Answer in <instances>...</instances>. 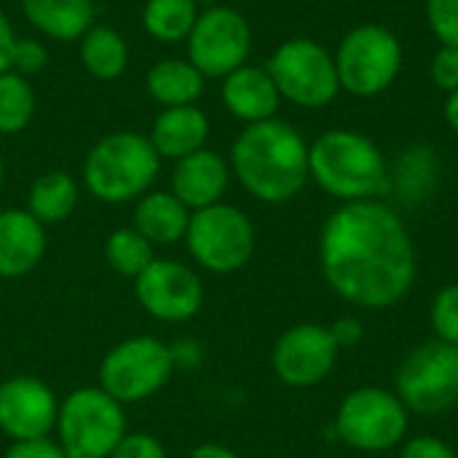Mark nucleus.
<instances>
[{
  "mask_svg": "<svg viewBox=\"0 0 458 458\" xmlns=\"http://www.w3.org/2000/svg\"><path fill=\"white\" fill-rule=\"evenodd\" d=\"M319 266L330 290L365 311L400 303L419 274L416 247L403 217L378 199L341 204L325 220Z\"/></svg>",
  "mask_w": 458,
  "mask_h": 458,
  "instance_id": "obj_1",
  "label": "nucleus"
},
{
  "mask_svg": "<svg viewBox=\"0 0 458 458\" xmlns=\"http://www.w3.org/2000/svg\"><path fill=\"white\" fill-rule=\"evenodd\" d=\"M231 172L263 204H284L309 182V142L287 121L247 123L231 145Z\"/></svg>",
  "mask_w": 458,
  "mask_h": 458,
  "instance_id": "obj_2",
  "label": "nucleus"
},
{
  "mask_svg": "<svg viewBox=\"0 0 458 458\" xmlns=\"http://www.w3.org/2000/svg\"><path fill=\"white\" fill-rule=\"evenodd\" d=\"M309 177L333 199L370 201L389 191L381 148L352 129H330L309 145Z\"/></svg>",
  "mask_w": 458,
  "mask_h": 458,
  "instance_id": "obj_3",
  "label": "nucleus"
},
{
  "mask_svg": "<svg viewBox=\"0 0 458 458\" xmlns=\"http://www.w3.org/2000/svg\"><path fill=\"white\" fill-rule=\"evenodd\" d=\"M161 169L150 137L137 131H113L102 137L83 161L86 191L105 204H126L150 191Z\"/></svg>",
  "mask_w": 458,
  "mask_h": 458,
  "instance_id": "obj_4",
  "label": "nucleus"
},
{
  "mask_svg": "<svg viewBox=\"0 0 458 458\" xmlns=\"http://www.w3.org/2000/svg\"><path fill=\"white\" fill-rule=\"evenodd\" d=\"M56 435L70 458H107L129 435L123 405L102 386H81L59 403Z\"/></svg>",
  "mask_w": 458,
  "mask_h": 458,
  "instance_id": "obj_5",
  "label": "nucleus"
},
{
  "mask_svg": "<svg viewBox=\"0 0 458 458\" xmlns=\"http://www.w3.org/2000/svg\"><path fill=\"white\" fill-rule=\"evenodd\" d=\"M411 424L403 400L381 386H362L344 397L335 413V437L362 454H384L397 448Z\"/></svg>",
  "mask_w": 458,
  "mask_h": 458,
  "instance_id": "obj_6",
  "label": "nucleus"
},
{
  "mask_svg": "<svg viewBox=\"0 0 458 458\" xmlns=\"http://www.w3.org/2000/svg\"><path fill=\"white\" fill-rule=\"evenodd\" d=\"M172 349L153 335H134L102 357L99 386L121 405H134L158 394L172 381Z\"/></svg>",
  "mask_w": 458,
  "mask_h": 458,
  "instance_id": "obj_7",
  "label": "nucleus"
},
{
  "mask_svg": "<svg viewBox=\"0 0 458 458\" xmlns=\"http://www.w3.org/2000/svg\"><path fill=\"white\" fill-rule=\"evenodd\" d=\"M333 56L341 91L354 97L384 94L403 70V43L381 24H360L349 30Z\"/></svg>",
  "mask_w": 458,
  "mask_h": 458,
  "instance_id": "obj_8",
  "label": "nucleus"
},
{
  "mask_svg": "<svg viewBox=\"0 0 458 458\" xmlns=\"http://www.w3.org/2000/svg\"><path fill=\"white\" fill-rule=\"evenodd\" d=\"M185 247L209 274H236L255 255V225L233 204H212L191 215Z\"/></svg>",
  "mask_w": 458,
  "mask_h": 458,
  "instance_id": "obj_9",
  "label": "nucleus"
},
{
  "mask_svg": "<svg viewBox=\"0 0 458 458\" xmlns=\"http://www.w3.org/2000/svg\"><path fill=\"white\" fill-rule=\"evenodd\" d=\"M266 70L274 78L282 99L298 107L319 110L341 91L335 56L311 38H290L279 43Z\"/></svg>",
  "mask_w": 458,
  "mask_h": 458,
  "instance_id": "obj_10",
  "label": "nucleus"
},
{
  "mask_svg": "<svg viewBox=\"0 0 458 458\" xmlns=\"http://www.w3.org/2000/svg\"><path fill=\"white\" fill-rule=\"evenodd\" d=\"M394 394L411 413L437 416L458 403V346L427 341L397 368Z\"/></svg>",
  "mask_w": 458,
  "mask_h": 458,
  "instance_id": "obj_11",
  "label": "nucleus"
},
{
  "mask_svg": "<svg viewBox=\"0 0 458 458\" xmlns=\"http://www.w3.org/2000/svg\"><path fill=\"white\" fill-rule=\"evenodd\" d=\"M188 62L204 78H225L247 64L252 51V27L242 11L212 5L199 13L188 40Z\"/></svg>",
  "mask_w": 458,
  "mask_h": 458,
  "instance_id": "obj_12",
  "label": "nucleus"
},
{
  "mask_svg": "<svg viewBox=\"0 0 458 458\" xmlns=\"http://www.w3.org/2000/svg\"><path fill=\"white\" fill-rule=\"evenodd\" d=\"M134 295L142 311L153 319L180 325L199 314L204 303V284L191 266L156 258L134 279Z\"/></svg>",
  "mask_w": 458,
  "mask_h": 458,
  "instance_id": "obj_13",
  "label": "nucleus"
},
{
  "mask_svg": "<svg viewBox=\"0 0 458 458\" xmlns=\"http://www.w3.org/2000/svg\"><path fill=\"white\" fill-rule=\"evenodd\" d=\"M338 354L341 349L335 346L330 327L303 322L279 335L271 352V368L282 384L293 389H309L333 373Z\"/></svg>",
  "mask_w": 458,
  "mask_h": 458,
  "instance_id": "obj_14",
  "label": "nucleus"
},
{
  "mask_svg": "<svg viewBox=\"0 0 458 458\" xmlns=\"http://www.w3.org/2000/svg\"><path fill=\"white\" fill-rule=\"evenodd\" d=\"M59 403L54 389L35 376H13L0 384V432L11 440H38L56 429Z\"/></svg>",
  "mask_w": 458,
  "mask_h": 458,
  "instance_id": "obj_15",
  "label": "nucleus"
},
{
  "mask_svg": "<svg viewBox=\"0 0 458 458\" xmlns=\"http://www.w3.org/2000/svg\"><path fill=\"white\" fill-rule=\"evenodd\" d=\"M228 182H231V164L220 153L207 148L174 161L172 169V193L191 212L220 204L228 191Z\"/></svg>",
  "mask_w": 458,
  "mask_h": 458,
  "instance_id": "obj_16",
  "label": "nucleus"
},
{
  "mask_svg": "<svg viewBox=\"0 0 458 458\" xmlns=\"http://www.w3.org/2000/svg\"><path fill=\"white\" fill-rule=\"evenodd\" d=\"M46 255V225L27 209L0 212V279L32 274Z\"/></svg>",
  "mask_w": 458,
  "mask_h": 458,
  "instance_id": "obj_17",
  "label": "nucleus"
},
{
  "mask_svg": "<svg viewBox=\"0 0 458 458\" xmlns=\"http://www.w3.org/2000/svg\"><path fill=\"white\" fill-rule=\"evenodd\" d=\"M220 97L225 110L244 123H260L276 118L282 105V94L274 78L268 75L266 67L258 64H242L239 70L225 75Z\"/></svg>",
  "mask_w": 458,
  "mask_h": 458,
  "instance_id": "obj_18",
  "label": "nucleus"
},
{
  "mask_svg": "<svg viewBox=\"0 0 458 458\" xmlns=\"http://www.w3.org/2000/svg\"><path fill=\"white\" fill-rule=\"evenodd\" d=\"M150 142L161 158H185L207 145L209 137V118L196 105L182 107H164L153 126H150Z\"/></svg>",
  "mask_w": 458,
  "mask_h": 458,
  "instance_id": "obj_19",
  "label": "nucleus"
},
{
  "mask_svg": "<svg viewBox=\"0 0 458 458\" xmlns=\"http://www.w3.org/2000/svg\"><path fill=\"white\" fill-rule=\"evenodd\" d=\"M191 209L172 191H148L137 199L134 228L156 247L182 242L191 223Z\"/></svg>",
  "mask_w": 458,
  "mask_h": 458,
  "instance_id": "obj_20",
  "label": "nucleus"
},
{
  "mask_svg": "<svg viewBox=\"0 0 458 458\" xmlns=\"http://www.w3.org/2000/svg\"><path fill=\"white\" fill-rule=\"evenodd\" d=\"M27 21L54 40H81L94 27L91 0H21Z\"/></svg>",
  "mask_w": 458,
  "mask_h": 458,
  "instance_id": "obj_21",
  "label": "nucleus"
},
{
  "mask_svg": "<svg viewBox=\"0 0 458 458\" xmlns=\"http://www.w3.org/2000/svg\"><path fill=\"white\" fill-rule=\"evenodd\" d=\"M145 86L150 99H156L161 107H182L196 105V99L204 94L207 78L188 59H161L148 70Z\"/></svg>",
  "mask_w": 458,
  "mask_h": 458,
  "instance_id": "obj_22",
  "label": "nucleus"
},
{
  "mask_svg": "<svg viewBox=\"0 0 458 458\" xmlns=\"http://www.w3.org/2000/svg\"><path fill=\"white\" fill-rule=\"evenodd\" d=\"M78 199H81L78 182L67 172L51 169V172L35 177V182L30 185L27 212L43 225H54V223L67 220L75 212Z\"/></svg>",
  "mask_w": 458,
  "mask_h": 458,
  "instance_id": "obj_23",
  "label": "nucleus"
},
{
  "mask_svg": "<svg viewBox=\"0 0 458 458\" xmlns=\"http://www.w3.org/2000/svg\"><path fill=\"white\" fill-rule=\"evenodd\" d=\"M81 62L91 78L107 83L126 72L129 46L118 30H113L107 24H94L81 38Z\"/></svg>",
  "mask_w": 458,
  "mask_h": 458,
  "instance_id": "obj_24",
  "label": "nucleus"
},
{
  "mask_svg": "<svg viewBox=\"0 0 458 458\" xmlns=\"http://www.w3.org/2000/svg\"><path fill=\"white\" fill-rule=\"evenodd\" d=\"M437 182V158L427 145H413L408 148L394 169H389V191L405 201V204H421L429 199Z\"/></svg>",
  "mask_w": 458,
  "mask_h": 458,
  "instance_id": "obj_25",
  "label": "nucleus"
},
{
  "mask_svg": "<svg viewBox=\"0 0 458 458\" xmlns=\"http://www.w3.org/2000/svg\"><path fill=\"white\" fill-rule=\"evenodd\" d=\"M199 13L196 0H148L142 8V27L158 43H180L188 40Z\"/></svg>",
  "mask_w": 458,
  "mask_h": 458,
  "instance_id": "obj_26",
  "label": "nucleus"
},
{
  "mask_svg": "<svg viewBox=\"0 0 458 458\" xmlns=\"http://www.w3.org/2000/svg\"><path fill=\"white\" fill-rule=\"evenodd\" d=\"M105 258L107 266L129 279H137L153 260V244L131 225V228H115L105 239Z\"/></svg>",
  "mask_w": 458,
  "mask_h": 458,
  "instance_id": "obj_27",
  "label": "nucleus"
},
{
  "mask_svg": "<svg viewBox=\"0 0 458 458\" xmlns=\"http://www.w3.org/2000/svg\"><path fill=\"white\" fill-rule=\"evenodd\" d=\"M35 115V91L19 72L0 75V134H19Z\"/></svg>",
  "mask_w": 458,
  "mask_h": 458,
  "instance_id": "obj_28",
  "label": "nucleus"
},
{
  "mask_svg": "<svg viewBox=\"0 0 458 458\" xmlns=\"http://www.w3.org/2000/svg\"><path fill=\"white\" fill-rule=\"evenodd\" d=\"M429 322L437 341L458 346V284H445L432 298Z\"/></svg>",
  "mask_w": 458,
  "mask_h": 458,
  "instance_id": "obj_29",
  "label": "nucleus"
},
{
  "mask_svg": "<svg viewBox=\"0 0 458 458\" xmlns=\"http://www.w3.org/2000/svg\"><path fill=\"white\" fill-rule=\"evenodd\" d=\"M427 21L440 46L458 48V0H427Z\"/></svg>",
  "mask_w": 458,
  "mask_h": 458,
  "instance_id": "obj_30",
  "label": "nucleus"
},
{
  "mask_svg": "<svg viewBox=\"0 0 458 458\" xmlns=\"http://www.w3.org/2000/svg\"><path fill=\"white\" fill-rule=\"evenodd\" d=\"M48 64V51L40 40L35 38H16L13 56H11V72L19 75H35Z\"/></svg>",
  "mask_w": 458,
  "mask_h": 458,
  "instance_id": "obj_31",
  "label": "nucleus"
},
{
  "mask_svg": "<svg viewBox=\"0 0 458 458\" xmlns=\"http://www.w3.org/2000/svg\"><path fill=\"white\" fill-rule=\"evenodd\" d=\"M429 75L432 83L443 91H456L458 89V48L456 46H440L429 62Z\"/></svg>",
  "mask_w": 458,
  "mask_h": 458,
  "instance_id": "obj_32",
  "label": "nucleus"
},
{
  "mask_svg": "<svg viewBox=\"0 0 458 458\" xmlns=\"http://www.w3.org/2000/svg\"><path fill=\"white\" fill-rule=\"evenodd\" d=\"M107 458H166V448L161 445L158 437L148 432H131L115 445V451Z\"/></svg>",
  "mask_w": 458,
  "mask_h": 458,
  "instance_id": "obj_33",
  "label": "nucleus"
},
{
  "mask_svg": "<svg viewBox=\"0 0 458 458\" xmlns=\"http://www.w3.org/2000/svg\"><path fill=\"white\" fill-rule=\"evenodd\" d=\"M400 458H458L456 451L440 440V437H432V435H419V437H411L408 443H403V451Z\"/></svg>",
  "mask_w": 458,
  "mask_h": 458,
  "instance_id": "obj_34",
  "label": "nucleus"
},
{
  "mask_svg": "<svg viewBox=\"0 0 458 458\" xmlns=\"http://www.w3.org/2000/svg\"><path fill=\"white\" fill-rule=\"evenodd\" d=\"M5 458H70L64 454V448L48 437H38V440H19L11 443V448L5 451Z\"/></svg>",
  "mask_w": 458,
  "mask_h": 458,
  "instance_id": "obj_35",
  "label": "nucleus"
},
{
  "mask_svg": "<svg viewBox=\"0 0 458 458\" xmlns=\"http://www.w3.org/2000/svg\"><path fill=\"white\" fill-rule=\"evenodd\" d=\"M330 335L338 349H352L362 341V322L354 317H341L330 325Z\"/></svg>",
  "mask_w": 458,
  "mask_h": 458,
  "instance_id": "obj_36",
  "label": "nucleus"
},
{
  "mask_svg": "<svg viewBox=\"0 0 458 458\" xmlns=\"http://www.w3.org/2000/svg\"><path fill=\"white\" fill-rule=\"evenodd\" d=\"M13 46H16V32H13V27H11L8 16L0 11V75L11 70Z\"/></svg>",
  "mask_w": 458,
  "mask_h": 458,
  "instance_id": "obj_37",
  "label": "nucleus"
},
{
  "mask_svg": "<svg viewBox=\"0 0 458 458\" xmlns=\"http://www.w3.org/2000/svg\"><path fill=\"white\" fill-rule=\"evenodd\" d=\"M188 458H239V454H233L231 448L217 445V443H204V445L193 448Z\"/></svg>",
  "mask_w": 458,
  "mask_h": 458,
  "instance_id": "obj_38",
  "label": "nucleus"
},
{
  "mask_svg": "<svg viewBox=\"0 0 458 458\" xmlns=\"http://www.w3.org/2000/svg\"><path fill=\"white\" fill-rule=\"evenodd\" d=\"M443 113H445V121H448V126L454 129L458 134V89L456 91H451L448 94V99H445V107H443Z\"/></svg>",
  "mask_w": 458,
  "mask_h": 458,
  "instance_id": "obj_39",
  "label": "nucleus"
},
{
  "mask_svg": "<svg viewBox=\"0 0 458 458\" xmlns=\"http://www.w3.org/2000/svg\"><path fill=\"white\" fill-rule=\"evenodd\" d=\"M3 180H5V166H3V158H0V188H3Z\"/></svg>",
  "mask_w": 458,
  "mask_h": 458,
  "instance_id": "obj_40",
  "label": "nucleus"
}]
</instances>
